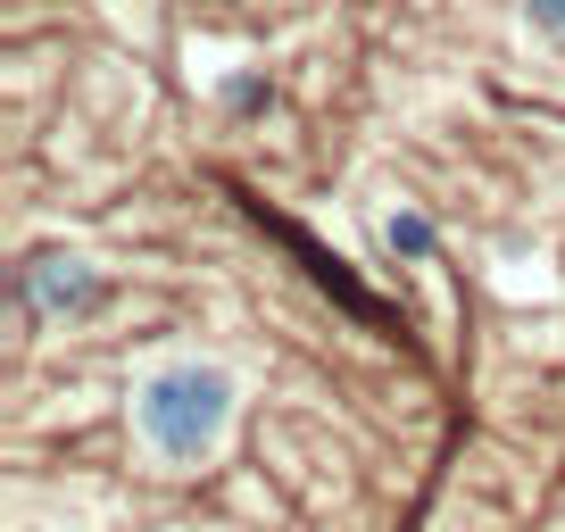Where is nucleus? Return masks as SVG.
Instances as JSON below:
<instances>
[{
    "label": "nucleus",
    "mask_w": 565,
    "mask_h": 532,
    "mask_svg": "<svg viewBox=\"0 0 565 532\" xmlns=\"http://www.w3.org/2000/svg\"><path fill=\"white\" fill-rule=\"evenodd\" d=\"M108 266L92 258V249H67V242H51V249H34V258L18 266V300H25V317H42V324H84V317H100L108 308Z\"/></svg>",
    "instance_id": "obj_2"
},
{
    "label": "nucleus",
    "mask_w": 565,
    "mask_h": 532,
    "mask_svg": "<svg viewBox=\"0 0 565 532\" xmlns=\"http://www.w3.org/2000/svg\"><path fill=\"white\" fill-rule=\"evenodd\" d=\"M216 108H225V117H266V108H275V75L266 67H233L225 84H216Z\"/></svg>",
    "instance_id": "obj_4"
},
{
    "label": "nucleus",
    "mask_w": 565,
    "mask_h": 532,
    "mask_svg": "<svg viewBox=\"0 0 565 532\" xmlns=\"http://www.w3.org/2000/svg\"><path fill=\"white\" fill-rule=\"evenodd\" d=\"M515 18H524L541 42H565V0H515Z\"/></svg>",
    "instance_id": "obj_5"
},
{
    "label": "nucleus",
    "mask_w": 565,
    "mask_h": 532,
    "mask_svg": "<svg viewBox=\"0 0 565 532\" xmlns=\"http://www.w3.org/2000/svg\"><path fill=\"white\" fill-rule=\"evenodd\" d=\"M374 242H383V258H399V266H433L441 258V225H433L416 200H391V209L374 216Z\"/></svg>",
    "instance_id": "obj_3"
},
{
    "label": "nucleus",
    "mask_w": 565,
    "mask_h": 532,
    "mask_svg": "<svg viewBox=\"0 0 565 532\" xmlns=\"http://www.w3.org/2000/svg\"><path fill=\"white\" fill-rule=\"evenodd\" d=\"M125 425L134 449L167 475H200V466L225 458L233 425H242V374L209 350H167L134 374L125 391Z\"/></svg>",
    "instance_id": "obj_1"
}]
</instances>
